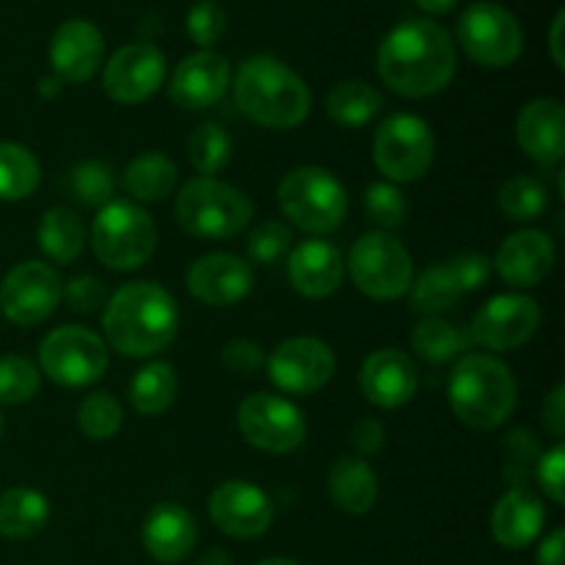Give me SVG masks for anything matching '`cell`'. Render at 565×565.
<instances>
[{
	"label": "cell",
	"mask_w": 565,
	"mask_h": 565,
	"mask_svg": "<svg viewBox=\"0 0 565 565\" xmlns=\"http://www.w3.org/2000/svg\"><path fill=\"white\" fill-rule=\"evenodd\" d=\"M337 356L318 337H290L268 356V379L285 395H315L334 379Z\"/></svg>",
	"instance_id": "obj_14"
},
{
	"label": "cell",
	"mask_w": 565,
	"mask_h": 565,
	"mask_svg": "<svg viewBox=\"0 0 565 565\" xmlns=\"http://www.w3.org/2000/svg\"><path fill=\"white\" fill-rule=\"evenodd\" d=\"M50 522V502L42 491L14 486L0 494V539H36Z\"/></svg>",
	"instance_id": "obj_28"
},
{
	"label": "cell",
	"mask_w": 565,
	"mask_h": 565,
	"mask_svg": "<svg viewBox=\"0 0 565 565\" xmlns=\"http://www.w3.org/2000/svg\"><path fill=\"white\" fill-rule=\"evenodd\" d=\"M535 480H539L544 497H550L555 505H565V447L561 441L552 450H546L544 456H539Z\"/></svg>",
	"instance_id": "obj_44"
},
{
	"label": "cell",
	"mask_w": 565,
	"mask_h": 565,
	"mask_svg": "<svg viewBox=\"0 0 565 565\" xmlns=\"http://www.w3.org/2000/svg\"><path fill=\"white\" fill-rule=\"evenodd\" d=\"M232 83V66L215 50H199L177 64L169 97L182 110H207L218 103Z\"/></svg>",
	"instance_id": "obj_18"
},
{
	"label": "cell",
	"mask_w": 565,
	"mask_h": 565,
	"mask_svg": "<svg viewBox=\"0 0 565 565\" xmlns=\"http://www.w3.org/2000/svg\"><path fill=\"white\" fill-rule=\"evenodd\" d=\"M105 39L94 22L66 20L50 39V66L61 83H86L103 66Z\"/></svg>",
	"instance_id": "obj_20"
},
{
	"label": "cell",
	"mask_w": 565,
	"mask_h": 565,
	"mask_svg": "<svg viewBox=\"0 0 565 565\" xmlns=\"http://www.w3.org/2000/svg\"><path fill=\"white\" fill-rule=\"evenodd\" d=\"M384 108V97L370 83L345 81L337 83L326 97V114L340 127H364Z\"/></svg>",
	"instance_id": "obj_31"
},
{
	"label": "cell",
	"mask_w": 565,
	"mask_h": 565,
	"mask_svg": "<svg viewBox=\"0 0 565 565\" xmlns=\"http://www.w3.org/2000/svg\"><path fill=\"white\" fill-rule=\"evenodd\" d=\"M3 428H6V425H3V417H0V439H3Z\"/></svg>",
	"instance_id": "obj_56"
},
{
	"label": "cell",
	"mask_w": 565,
	"mask_h": 565,
	"mask_svg": "<svg viewBox=\"0 0 565 565\" xmlns=\"http://www.w3.org/2000/svg\"><path fill=\"white\" fill-rule=\"evenodd\" d=\"M516 141L530 160L552 169L565 158V110L557 99L539 97L519 110Z\"/></svg>",
	"instance_id": "obj_23"
},
{
	"label": "cell",
	"mask_w": 565,
	"mask_h": 565,
	"mask_svg": "<svg viewBox=\"0 0 565 565\" xmlns=\"http://www.w3.org/2000/svg\"><path fill=\"white\" fill-rule=\"evenodd\" d=\"M235 103L270 130H292L312 110V94L301 75L274 55H252L235 75Z\"/></svg>",
	"instance_id": "obj_3"
},
{
	"label": "cell",
	"mask_w": 565,
	"mask_h": 565,
	"mask_svg": "<svg viewBox=\"0 0 565 565\" xmlns=\"http://www.w3.org/2000/svg\"><path fill=\"white\" fill-rule=\"evenodd\" d=\"M180 312L169 290L154 281H130L105 303L108 345L127 359H147L174 342Z\"/></svg>",
	"instance_id": "obj_2"
},
{
	"label": "cell",
	"mask_w": 565,
	"mask_h": 565,
	"mask_svg": "<svg viewBox=\"0 0 565 565\" xmlns=\"http://www.w3.org/2000/svg\"><path fill=\"white\" fill-rule=\"evenodd\" d=\"M541 326V307L524 292H502L489 298L469 326V337L489 351H513L535 337Z\"/></svg>",
	"instance_id": "obj_15"
},
{
	"label": "cell",
	"mask_w": 565,
	"mask_h": 565,
	"mask_svg": "<svg viewBox=\"0 0 565 565\" xmlns=\"http://www.w3.org/2000/svg\"><path fill=\"white\" fill-rule=\"evenodd\" d=\"M329 497L337 511L362 516L379 500V478L373 467L359 456H342L329 469Z\"/></svg>",
	"instance_id": "obj_27"
},
{
	"label": "cell",
	"mask_w": 565,
	"mask_h": 565,
	"mask_svg": "<svg viewBox=\"0 0 565 565\" xmlns=\"http://www.w3.org/2000/svg\"><path fill=\"white\" fill-rule=\"evenodd\" d=\"M61 92V81L58 77H44L42 83H39V94H42V97H55V94Z\"/></svg>",
	"instance_id": "obj_54"
},
{
	"label": "cell",
	"mask_w": 565,
	"mask_h": 565,
	"mask_svg": "<svg viewBox=\"0 0 565 565\" xmlns=\"http://www.w3.org/2000/svg\"><path fill=\"white\" fill-rule=\"evenodd\" d=\"M516 379L511 367L489 353H467L456 362L447 384L452 414L475 430H494L516 408Z\"/></svg>",
	"instance_id": "obj_4"
},
{
	"label": "cell",
	"mask_w": 565,
	"mask_h": 565,
	"mask_svg": "<svg viewBox=\"0 0 565 565\" xmlns=\"http://www.w3.org/2000/svg\"><path fill=\"white\" fill-rule=\"evenodd\" d=\"M342 276H345V259L340 248L320 237L303 241L287 259V279L303 298L334 296L342 285Z\"/></svg>",
	"instance_id": "obj_24"
},
{
	"label": "cell",
	"mask_w": 565,
	"mask_h": 565,
	"mask_svg": "<svg viewBox=\"0 0 565 565\" xmlns=\"http://www.w3.org/2000/svg\"><path fill=\"white\" fill-rule=\"evenodd\" d=\"M472 345V337L467 329L447 323L441 318H423L417 329L412 331V348L419 359L430 364H445L450 359L461 356Z\"/></svg>",
	"instance_id": "obj_34"
},
{
	"label": "cell",
	"mask_w": 565,
	"mask_h": 565,
	"mask_svg": "<svg viewBox=\"0 0 565 565\" xmlns=\"http://www.w3.org/2000/svg\"><path fill=\"white\" fill-rule=\"evenodd\" d=\"M61 296L66 298L72 312H81V315H92L97 312L99 307H105V285L94 276H77L66 285V290H61Z\"/></svg>",
	"instance_id": "obj_46"
},
{
	"label": "cell",
	"mask_w": 565,
	"mask_h": 565,
	"mask_svg": "<svg viewBox=\"0 0 565 565\" xmlns=\"http://www.w3.org/2000/svg\"><path fill=\"white\" fill-rule=\"evenodd\" d=\"M419 375L412 356L397 348H381L373 351L362 364L359 386L362 395L379 408H401L417 395Z\"/></svg>",
	"instance_id": "obj_21"
},
{
	"label": "cell",
	"mask_w": 565,
	"mask_h": 565,
	"mask_svg": "<svg viewBox=\"0 0 565 565\" xmlns=\"http://www.w3.org/2000/svg\"><path fill=\"white\" fill-rule=\"evenodd\" d=\"M348 274L356 290L373 301H395L412 287L414 263L395 235L375 230L353 243L348 254Z\"/></svg>",
	"instance_id": "obj_8"
},
{
	"label": "cell",
	"mask_w": 565,
	"mask_h": 565,
	"mask_svg": "<svg viewBox=\"0 0 565 565\" xmlns=\"http://www.w3.org/2000/svg\"><path fill=\"white\" fill-rule=\"evenodd\" d=\"M188 292L204 307H232L243 301L254 287V270L235 254H204L188 268Z\"/></svg>",
	"instance_id": "obj_19"
},
{
	"label": "cell",
	"mask_w": 565,
	"mask_h": 565,
	"mask_svg": "<svg viewBox=\"0 0 565 565\" xmlns=\"http://www.w3.org/2000/svg\"><path fill=\"white\" fill-rule=\"evenodd\" d=\"M42 182V166L36 154L14 141H0V199L22 202Z\"/></svg>",
	"instance_id": "obj_33"
},
{
	"label": "cell",
	"mask_w": 565,
	"mask_h": 565,
	"mask_svg": "<svg viewBox=\"0 0 565 565\" xmlns=\"http://www.w3.org/2000/svg\"><path fill=\"white\" fill-rule=\"evenodd\" d=\"M141 544L158 563H182L196 546V522L177 502H158L141 524Z\"/></svg>",
	"instance_id": "obj_26"
},
{
	"label": "cell",
	"mask_w": 565,
	"mask_h": 565,
	"mask_svg": "<svg viewBox=\"0 0 565 565\" xmlns=\"http://www.w3.org/2000/svg\"><path fill=\"white\" fill-rule=\"evenodd\" d=\"M121 419L125 417H121L119 401L108 392H92L77 406V428L92 441L114 439L121 428Z\"/></svg>",
	"instance_id": "obj_39"
},
{
	"label": "cell",
	"mask_w": 565,
	"mask_h": 565,
	"mask_svg": "<svg viewBox=\"0 0 565 565\" xmlns=\"http://www.w3.org/2000/svg\"><path fill=\"white\" fill-rule=\"evenodd\" d=\"M417 6L428 14H447L458 6V0H417Z\"/></svg>",
	"instance_id": "obj_52"
},
{
	"label": "cell",
	"mask_w": 565,
	"mask_h": 565,
	"mask_svg": "<svg viewBox=\"0 0 565 565\" xmlns=\"http://www.w3.org/2000/svg\"><path fill=\"white\" fill-rule=\"evenodd\" d=\"M177 373L169 362H149L130 381V403L141 417H160L177 397Z\"/></svg>",
	"instance_id": "obj_32"
},
{
	"label": "cell",
	"mask_w": 565,
	"mask_h": 565,
	"mask_svg": "<svg viewBox=\"0 0 565 565\" xmlns=\"http://www.w3.org/2000/svg\"><path fill=\"white\" fill-rule=\"evenodd\" d=\"M364 213L379 226V232H395L406 224L408 204L406 196L392 182H373L364 191Z\"/></svg>",
	"instance_id": "obj_41"
},
{
	"label": "cell",
	"mask_w": 565,
	"mask_h": 565,
	"mask_svg": "<svg viewBox=\"0 0 565 565\" xmlns=\"http://www.w3.org/2000/svg\"><path fill=\"white\" fill-rule=\"evenodd\" d=\"M539 565H565V530L557 527L546 535L539 544V555H535Z\"/></svg>",
	"instance_id": "obj_50"
},
{
	"label": "cell",
	"mask_w": 565,
	"mask_h": 565,
	"mask_svg": "<svg viewBox=\"0 0 565 565\" xmlns=\"http://www.w3.org/2000/svg\"><path fill=\"white\" fill-rule=\"evenodd\" d=\"M116 177L114 169L103 160H83L70 171V193L75 202L86 207H105L114 202Z\"/></svg>",
	"instance_id": "obj_38"
},
{
	"label": "cell",
	"mask_w": 565,
	"mask_h": 565,
	"mask_svg": "<svg viewBox=\"0 0 565 565\" xmlns=\"http://www.w3.org/2000/svg\"><path fill=\"white\" fill-rule=\"evenodd\" d=\"M290 246L292 232L285 221H263L248 237V257H252V263L270 268L290 252Z\"/></svg>",
	"instance_id": "obj_42"
},
{
	"label": "cell",
	"mask_w": 565,
	"mask_h": 565,
	"mask_svg": "<svg viewBox=\"0 0 565 565\" xmlns=\"http://www.w3.org/2000/svg\"><path fill=\"white\" fill-rule=\"evenodd\" d=\"M257 565H301V563L292 561V557H268V561H263Z\"/></svg>",
	"instance_id": "obj_55"
},
{
	"label": "cell",
	"mask_w": 565,
	"mask_h": 565,
	"mask_svg": "<svg viewBox=\"0 0 565 565\" xmlns=\"http://www.w3.org/2000/svg\"><path fill=\"white\" fill-rule=\"evenodd\" d=\"M237 428L248 445L270 456L298 450L307 439V419L301 408L270 392H257L241 403Z\"/></svg>",
	"instance_id": "obj_12"
},
{
	"label": "cell",
	"mask_w": 565,
	"mask_h": 565,
	"mask_svg": "<svg viewBox=\"0 0 565 565\" xmlns=\"http://www.w3.org/2000/svg\"><path fill=\"white\" fill-rule=\"evenodd\" d=\"M232 160V138L221 125L204 121L188 138V163L202 177L224 171Z\"/></svg>",
	"instance_id": "obj_36"
},
{
	"label": "cell",
	"mask_w": 565,
	"mask_h": 565,
	"mask_svg": "<svg viewBox=\"0 0 565 565\" xmlns=\"http://www.w3.org/2000/svg\"><path fill=\"white\" fill-rule=\"evenodd\" d=\"M541 419H544V428L550 430L555 439H563L565 436V384H557L555 390L550 392V397L544 401V408H541Z\"/></svg>",
	"instance_id": "obj_49"
},
{
	"label": "cell",
	"mask_w": 565,
	"mask_h": 565,
	"mask_svg": "<svg viewBox=\"0 0 565 565\" xmlns=\"http://www.w3.org/2000/svg\"><path fill=\"white\" fill-rule=\"evenodd\" d=\"M61 279L55 268L36 259L14 265L0 281V312L9 323L31 329L44 323L61 301Z\"/></svg>",
	"instance_id": "obj_13"
},
{
	"label": "cell",
	"mask_w": 565,
	"mask_h": 565,
	"mask_svg": "<svg viewBox=\"0 0 565 565\" xmlns=\"http://www.w3.org/2000/svg\"><path fill=\"white\" fill-rule=\"evenodd\" d=\"M497 207L505 215L508 221H539L541 215L550 210V188L544 180L530 174L511 177V180L502 182V188L497 191Z\"/></svg>",
	"instance_id": "obj_35"
},
{
	"label": "cell",
	"mask_w": 565,
	"mask_h": 565,
	"mask_svg": "<svg viewBox=\"0 0 565 565\" xmlns=\"http://www.w3.org/2000/svg\"><path fill=\"white\" fill-rule=\"evenodd\" d=\"M384 439H386L384 425L373 417H362L351 428V445H353V450L359 452V458L379 452L381 447H384Z\"/></svg>",
	"instance_id": "obj_48"
},
{
	"label": "cell",
	"mask_w": 565,
	"mask_h": 565,
	"mask_svg": "<svg viewBox=\"0 0 565 565\" xmlns=\"http://www.w3.org/2000/svg\"><path fill=\"white\" fill-rule=\"evenodd\" d=\"M563 22L565 14L557 11L555 22H552V31H550V50H552V61H555L557 70H565V58H563Z\"/></svg>",
	"instance_id": "obj_51"
},
{
	"label": "cell",
	"mask_w": 565,
	"mask_h": 565,
	"mask_svg": "<svg viewBox=\"0 0 565 565\" xmlns=\"http://www.w3.org/2000/svg\"><path fill=\"white\" fill-rule=\"evenodd\" d=\"M373 158L390 182H417L436 158V138L428 121L414 114H395L375 130Z\"/></svg>",
	"instance_id": "obj_9"
},
{
	"label": "cell",
	"mask_w": 565,
	"mask_h": 565,
	"mask_svg": "<svg viewBox=\"0 0 565 565\" xmlns=\"http://www.w3.org/2000/svg\"><path fill=\"white\" fill-rule=\"evenodd\" d=\"M121 182L136 202H163L177 185V166L160 152H143L130 160Z\"/></svg>",
	"instance_id": "obj_30"
},
{
	"label": "cell",
	"mask_w": 565,
	"mask_h": 565,
	"mask_svg": "<svg viewBox=\"0 0 565 565\" xmlns=\"http://www.w3.org/2000/svg\"><path fill=\"white\" fill-rule=\"evenodd\" d=\"M458 44L475 64L502 70L522 55L524 31L505 6L478 0L458 20Z\"/></svg>",
	"instance_id": "obj_10"
},
{
	"label": "cell",
	"mask_w": 565,
	"mask_h": 565,
	"mask_svg": "<svg viewBox=\"0 0 565 565\" xmlns=\"http://www.w3.org/2000/svg\"><path fill=\"white\" fill-rule=\"evenodd\" d=\"M177 221L199 241H230L252 224V199L241 188L215 177L185 182L177 196Z\"/></svg>",
	"instance_id": "obj_5"
},
{
	"label": "cell",
	"mask_w": 565,
	"mask_h": 565,
	"mask_svg": "<svg viewBox=\"0 0 565 565\" xmlns=\"http://www.w3.org/2000/svg\"><path fill=\"white\" fill-rule=\"evenodd\" d=\"M42 386L39 367L25 356H0V403L20 406L36 397Z\"/></svg>",
	"instance_id": "obj_40"
},
{
	"label": "cell",
	"mask_w": 565,
	"mask_h": 565,
	"mask_svg": "<svg viewBox=\"0 0 565 565\" xmlns=\"http://www.w3.org/2000/svg\"><path fill=\"white\" fill-rule=\"evenodd\" d=\"M92 246L105 268L136 270L154 254L158 226L138 204L108 202L94 218Z\"/></svg>",
	"instance_id": "obj_7"
},
{
	"label": "cell",
	"mask_w": 565,
	"mask_h": 565,
	"mask_svg": "<svg viewBox=\"0 0 565 565\" xmlns=\"http://www.w3.org/2000/svg\"><path fill=\"white\" fill-rule=\"evenodd\" d=\"M199 565H232V557L224 550H210L207 555L199 561Z\"/></svg>",
	"instance_id": "obj_53"
},
{
	"label": "cell",
	"mask_w": 565,
	"mask_h": 565,
	"mask_svg": "<svg viewBox=\"0 0 565 565\" xmlns=\"http://www.w3.org/2000/svg\"><path fill=\"white\" fill-rule=\"evenodd\" d=\"M221 362H224V367L230 370V373L235 375H254L259 367L265 364V356H263V348L257 345V342L252 340H230L224 345V351H221Z\"/></svg>",
	"instance_id": "obj_47"
},
{
	"label": "cell",
	"mask_w": 565,
	"mask_h": 565,
	"mask_svg": "<svg viewBox=\"0 0 565 565\" xmlns=\"http://www.w3.org/2000/svg\"><path fill=\"white\" fill-rule=\"evenodd\" d=\"M408 290H412V309L417 315H425V318H436L439 312H447L463 296L447 265L428 268L417 281H412Z\"/></svg>",
	"instance_id": "obj_37"
},
{
	"label": "cell",
	"mask_w": 565,
	"mask_h": 565,
	"mask_svg": "<svg viewBox=\"0 0 565 565\" xmlns=\"http://www.w3.org/2000/svg\"><path fill=\"white\" fill-rule=\"evenodd\" d=\"M108 370V345L103 337L81 326L50 331L39 345V373L61 386H92Z\"/></svg>",
	"instance_id": "obj_11"
},
{
	"label": "cell",
	"mask_w": 565,
	"mask_h": 565,
	"mask_svg": "<svg viewBox=\"0 0 565 565\" xmlns=\"http://www.w3.org/2000/svg\"><path fill=\"white\" fill-rule=\"evenodd\" d=\"M375 64L392 92L423 99L441 92L456 75V44L434 20H406L386 33Z\"/></svg>",
	"instance_id": "obj_1"
},
{
	"label": "cell",
	"mask_w": 565,
	"mask_h": 565,
	"mask_svg": "<svg viewBox=\"0 0 565 565\" xmlns=\"http://www.w3.org/2000/svg\"><path fill=\"white\" fill-rule=\"evenodd\" d=\"M450 268L452 279H456L458 290L461 292H475V290H483L491 279V263L486 254L478 252H463L458 257H452L447 263Z\"/></svg>",
	"instance_id": "obj_45"
},
{
	"label": "cell",
	"mask_w": 565,
	"mask_h": 565,
	"mask_svg": "<svg viewBox=\"0 0 565 565\" xmlns=\"http://www.w3.org/2000/svg\"><path fill=\"white\" fill-rule=\"evenodd\" d=\"M39 248L47 254L53 263L70 265L81 257L83 243H86V230L75 210L53 207L39 218L36 226Z\"/></svg>",
	"instance_id": "obj_29"
},
{
	"label": "cell",
	"mask_w": 565,
	"mask_h": 565,
	"mask_svg": "<svg viewBox=\"0 0 565 565\" xmlns=\"http://www.w3.org/2000/svg\"><path fill=\"white\" fill-rule=\"evenodd\" d=\"M497 274L511 287H535L555 268V243L541 230L513 232L497 248Z\"/></svg>",
	"instance_id": "obj_22"
},
{
	"label": "cell",
	"mask_w": 565,
	"mask_h": 565,
	"mask_svg": "<svg viewBox=\"0 0 565 565\" xmlns=\"http://www.w3.org/2000/svg\"><path fill=\"white\" fill-rule=\"evenodd\" d=\"M546 524V508L539 494L524 486H513L508 494L497 500L491 511V535L505 550H527L539 541Z\"/></svg>",
	"instance_id": "obj_25"
},
{
	"label": "cell",
	"mask_w": 565,
	"mask_h": 565,
	"mask_svg": "<svg viewBox=\"0 0 565 565\" xmlns=\"http://www.w3.org/2000/svg\"><path fill=\"white\" fill-rule=\"evenodd\" d=\"M166 81V58L154 44L132 42L116 50L105 64L103 86L114 103H147Z\"/></svg>",
	"instance_id": "obj_16"
},
{
	"label": "cell",
	"mask_w": 565,
	"mask_h": 565,
	"mask_svg": "<svg viewBox=\"0 0 565 565\" xmlns=\"http://www.w3.org/2000/svg\"><path fill=\"white\" fill-rule=\"evenodd\" d=\"M279 207L309 235H329L340 230L348 213V191L329 169L298 166L279 182Z\"/></svg>",
	"instance_id": "obj_6"
},
{
	"label": "cell",
	"mask_w": 565,
	"mask_h": 565,
	"mask_svg": "<svg viewBox=\"0 0 565 565\" xmlns=\"http://www.w3.org/2000/svg\"><path fill=\"white\" fill-rule=\"evenodd\" d=\"M210 519L224 535L237 541H254L274 524V502L263 489L248 480H226L210 494Z\"/></svg>",
	"instance_id": "obj_17"
},
{
	"label": "cell",
	"mask_w": 565,
	"mask_h": 565,
	"mask_svg": "<svg viewBox=\"0 0 565 565\" xmlns=\"http://www.w3.org/2000/svg\"><path fill=\"white\" fill-rule=\"evenodd\" d=\"M185 31L191 42H196L202 50H210L221 42L226 31V9L218 0H199L191 6L185 17Z\"/></svg>",
	"instance_id": "obj_43"
}]
</instances>
